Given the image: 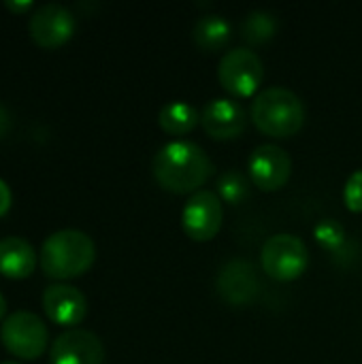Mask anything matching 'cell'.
Returning a JSON list of instances; mask_svg holds the SVG:
<instances>
[{
    "label": "cell",
    "instance_id": "10",
    "mask_svg": "<svg viewBox=\"0 0 362 364\" xmlns=\"http://www.w3.org/2000/svg\"><path fill=\"white\" fill-rule=\"evenodd\" d=\"M75 15L70 9H66L60 2H47L41 4L28 21L30 36L41 45V47H58L66 43L73 32H75Z\"/></svg>",
    "mask_w": 362,
    "mask_h": 364
},
{
    "label": "cell",
    "instance_id": "19",
    "mask_svg": "<svg viewBox=\"0 0 362 364\" xmlns=\"http://www.w3.org/2000/svg\"><path fill=\"white\" fill-rule=\"evenodd\" d=\"M314 237H316V241H318L324 250L335 252V250H339V247L344 245V241H346V230H344V226H341L337 220H322V222L316 224Z\"/></svg>",
    "mask_w": 362,
    "mask_h": 364
},
{
    "label": "cell",
    "instance_id": "16",
    "mask_svg": "<svg viewBox=\"0 0 362 364\" xmlns=\"http://www.w3.org/2000/svg\"><path fill=\"white\" fill-rule=\"evenodd\" d=\"M201 122V115L198 111L183 102V100H173V102H166L160 113H158V124L160 128L166 132V134H173V136H183L188 132H192Z\"/></svg>",
    "mask_w": 362,
    "mask_h": 364
},
{
    "label": "cell",
    "instance_id": "15",
    "mask_svg": "<svg viewBox=\"0 0 362 364\" xmlns=\"http://www.w3.org/2000/svg\"><path fill=\"white\" fill-rule=\"evenodd\" d=\"M230 38H233V28L228 19L215 13L203 15L192 28V41L196 43L198 49L209 51V53L224 49L230 43Z\"/></svg>",
    "mask_w": 362,
    "mask_h": 364
},
{
    "label": "cell",
    "instance_id": "4",
    "mask_svg": "<svg viewBox=\"0 0 362 364\" xmlns=\"http://www.w3.org/2000/svg\"><path fill=\"white\" fill-rule=\"evenodd\" d=\"M262 271L277 282H294L309 267V250L297 235H273L260 250Z\"/></svg>",
    "mask_w": 362,
    "mask_h": 364
},
{
    "label": "cell",
    "instance_id": "25",
    "mask_svg": "<svg viewBox=\"0 0 362 364\" xmlns=\"http://www.w3.org/2000/svg\"><path fill=\"white\" fill-rule=\"evenodd\" d=\"M0 364H19V363H15V360H4V363H0Z\"/></svg>",
    "mask_w": 362,
    "mask_h": 364
},
{
    "label": "cell",
    "instance_id": "8",
    "mask_svg": "<svg viewBox=\"0 0 362 364\" xmlns=\"http://www.w3.org/2000/svg\"><path fill=\"white\" fill-rule=\"evenodd\" d=\"M218 294L233 307H247L260 294V279L250 260L233 258L218 273Z\"/></svg>",
    "mask_w": 362,
    "mask_h": 364
},
{
    "label": "cell",
    "instance_id": "18",
    "mask_svg": "<svg viewBox=\"0 0 362 364\" xmlns=\"http://www.w3.org/2000/svg\"><path fill=\"white\" fill-rule=\"evenodd\" d=\"M218 196L220 200H224L226 205H241L247 200L250 190H252V179L237 171V168H228L218 177Z\"/></svg>",
    "mask_w": 362,
    "mask_h": 364
},
{
    "label": "cell",
    "instance_id": "14",
    "mask_svg": "<svg viewBox=\"0 0 362 364\" xmlns=\"http://www.w3.org/2000/svg\"><path fill=\"white\" fill-rule=\"evenodd\" d=\"M36 264L34 247L21 237L0 239V273L6 277H26Z\"/></svg>",
    "mask_w": 362,
    "mask_h": 364
},
{
    "label": "cell",
    "instance_id": "20",
    "mask_svg": "<svg viewBox=\"0 0 362 364\" xmlns=\"http://www.w3.org/2000/svg\"><path fill=\"white\" fill-rule=\"evenodd\" d=\"M344 203L352 213H362V168L348 177L344 188Z\"/></svg>",
    "mask_w": 362,
    "mask_h": 364
},
{
    "label": "cell",
    "instance_id": "23",
    "mask_svg": "<svg viewBox=\"0 0 362 364\" xmlns=\"http://www.w3.org/2000/svg\"><path fill=\"white\" fill-rule=\"evenodd\" d=\"M30 4H32L30 0H21V2H13V0H9V2H6V6H9V9H15V11H21V9H28Z\"/></svg>",
    "mask_w": 362,
    "mask_h": 364
},
{
    "label": "cell",
    "instance_id": "11",
    "mask_svg": "<svg viewBox=\"0 0 362 364\" xmlns=\"http://www.w3.org/2000/svg\"><path fill=\"white\" fill-rule=\"evenodd\" d=\"M51 364H102L105 346L85 328H68L55 337L49 350Z\"/></svg>",
    "mask_w": 362,
    "mask_h": 364
},
{
    "label": "cell",
    "instance_id": "7",
    "mask_svg": "<svg viewBox=\"0 0 362 364\" xmlns=\"http://www.w3.org/2000/svg\"><path fill=\"white\" fill-rule=\"evenodd\" d=\"M222 222H224V207L215 192L201 190L188 198L181 213V226L192 241L198 243L211 241L220 232Z\"/></svg>",
    "mask_w": 362,
    "mask_h": 364
},
{
    "label": "cell",
    "instance_id": "24",
    "mask_svg": "<svg viewBox=\"0 0 362 364\" xmlns=\"http://www.w3.org/2000/svg\"><path fill=\"white\" fill-rule=\"evenodd\" d=\"M4 314H6V301H4V296L0 294V320L4 318Z\"/></svg>",
    "mask_w": 362,
    "mask_h": 364
},
{
    "label": "cell",
    "instance_id": "1",
    "mask_svg": "<svg viewBox=\"0 0 362 364\" xmlns=\"http://www.w3.org/2000/svg\"><path fill=\"white\" fill-rule=\"evenodd\" d=\"M211 158L190 141H171L151 160V173L160 188L173 194H196L213 175Z\"/></svg>",
    "mask_w": 362,
    "mask_h": 364
},
{
    "label": "cell",
    "instance_id": "6",
    "mask_svg": "<svg viewBox=\"0 0 362 364\" xmlns=\"http://www.w3.org/2000/svg\"><path fill=\"white\" fill-rule=\"evenodd\" d=\"M47 326L32 311H13L0 326L2 346L17 358H38L47 346Z\"/></svg>",
    "mask_w": 362,
    "mask_h": 364
},
{
    "label": "cell",
    "instance_id": "5",
    "mask_svg": "<svg viewBox=\"0 0 362 364\" xmlns=\"http://www.w3.org/2000/svg\"><path fill=\"white\" fill-rule=\"evenodd\" d=\"M262 77H265L262 60L258 58L256 51L247 47H237L226 51L218 64V79L222 87L237 98L254 96L262 83Z\"/></svg>",
    "mask_w": 362,
    "mask_h": 364
},
{
    "label": "cell",
    "instance_id": "3",
    "mask_svg": "<svg viewBox=\"0 0 362 364\" xmlns=\"http://www.w3.org/2000/svg\"><path fill=\"white\" fill-rule=\"evenodd\" d=\"M250 115L267 136L290 139L305 124V105L292 90L273 85L254 96Z\"/></svg>",
    "mask_w": 362,
    "mask_h": 364
},
{
    "label": "cell",
    "instance_id": "21",
    "mask_svg": "<svg viewBox=\"0 0 362 364\" xmlns=\"http://www.w3.org/2000/svg\"><path fill=\"white\" fill-rule=\"evenodd\" d=\"M11 207V190L9 186L0 179V215Z\"/></svg>",
    "mask_w": 362,
    "mask_h": 364
},
{
    "label": "cell",
    "instance_id": "13",
    "mask_svg": "<svg viewBox=\"0 0 362 364\" xmlns=\"http://www.w3.org/2000/svg\"><path fill=\"white\" fill-rule=\"evenodd\" d=\"M43 307L49 320L62 326H75L87 314V301L83 292L68 284L47 286L43 292Z\"/></svg>",
    "mask_w": 362,
    "mask_h": 364
},
{
    "label": "cell",
    "instance_id": "12",
    "mask_svg": "<svg viewBox=\"0 0 362 364\" xmlns=\"http://www.w3.org/2000/svg\"><path fill=\"white\" fill-rule=\"evenodd\" d=\"M205 132L215 141L237 139L245 130V109L233 98H213L201 111Z\"/></svg>",
    "mask_w": 362,
    "mask_h": 364
},
{
    "label": "cell",
    "instance_id": "22",
    "mask_svg": "<svg viewBox=\"0 0 362 364\" xmlns=\"http://www.w3.org/2000/svg\"><path fill=\"white\" fill-rule=\"evenodd\" d=\"M9 128H11V115H9L6 107L0 102V139L9 132Z\"/></svg>",
    "mask_w": 362,
    "mask_h": 364
},
{
    "label": "cell",
    "instance_id": "17",
    "mask_svg": "<svg viewBox=\"0 0 362 364\" xmlns=\"http://www.w3.org/2000/svg\"><path fill=\"white\" fill-rule=\"evenodd\" d=\"M241 38L247 43V45H265L269 43L277 30H280V21L273 13L269 11H250L243 21H241Z\"/></svg>",
    "mask_w": 362,
    "mask_h": 364
},
{
    "label": "cell",
    "instance_id": "9",
    "mask_svg": "<svg viewBox=\"0 0 362 364\" xmlns=\"http://www.w3.org/2000/svg\"><path fill=\"white\" fill-rule=\"evenodd\" d=\"M250 179L262 192L282 190L292 177V158L277 145H258L250 156Z\"/></svg>",
    "mask_w": 362,
    "mask_h": 364
},
{
    "label": "cell",
    "instance_id": "2",
    "mask_svg": "<svg viewBox=\"0 0 362 364\" xmlns=\"http://www.w3.org/2000/svg\"><path fill=\"white\" fill-rule=\"evenodd\" d=\"M41 269L51 279L83 275L96 258V245L83 230L62 228L51 232L41 245Z\"/></svg>",
    "mask_w": 362,
    "mask_h": 364
}]
</instances>
